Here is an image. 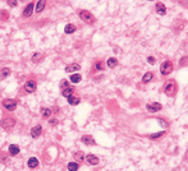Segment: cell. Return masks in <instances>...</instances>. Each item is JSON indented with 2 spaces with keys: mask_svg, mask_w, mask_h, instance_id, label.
<instances>
[{
  "mask_svg": "<svg viewBox=\"0 0 188 171\" xmlns=\"http://www.w3.org/2000/svg\"><path fill=\"white\" fill-rule=\"evenodd\" d=\"M177 89H178L177 83H175V80H173V79L168 80V82L165 83V86H164V93L166 96H169V97H173V96H175Z\"/></svg>",
  "mask_w": 188,
  "mask_h": 171,
  "instance_id": "1",
  "label": "cell"
},
{
  "mask_svg": "<svg viewBox=\"0 0 188 171\" xmlns=\"http://www.w3.org/2000/svg\"><path fill=\"white\" fill-rule=\"evenodd\" d=\"M173 70H174V65L170 60H165L160 65V73L163 74V75H169Z\"/></svg>",
  "mask_w": 188,
  "mask_h": 171,
  "instance_id": "2",
  "label": "cell"
},
{
  "mask_svg": "<svg viewBox=\"0 0 188 171\" xmlns=\"http://www.w3.org/2000/svg\"><path fill=\"white\" fill-rule=\"evenodd\" d=\"M18 106V101L14 98H5L3 100V107L8 111H14Z\"/></svg>",
  "mask_w": 188,
  "mask_h": 171,
  "instance_id": "3",
  "label": "cell"
},
{
  "mask_svg": "<svg viewBox=\"0 0 188 171\" xmlns=\"http://www.w3.org/2000/svg\"><path fill=\"white\" fill-rule=\"evenodd\" d=\"M79 17L87 24H93V23H95V21H96L95 17H93V15L88 10H81L79 12Z\"/></svg>",
  "mask_w": 188,
  "mask_h": 171,
  "instance_id": "4",
  "label": "cell"
},
{
  "mask_svg": "<svg viewBox=\"0 0 188 171\" xmlns=\"http://www.w3.org/2000/svg\"><path fill=\"white\" fill-rule=\"evenodd\" d=\"M14 125H15V119L14 118H4V119H1V121H0V127H1L3 129H5V130L12 129Z\"/></svg>",
  "mask_w": 188,
  "mask_h": 171,
  "instance_id": "5",
  "label": "cell"
},
{
  "mask_svg": "<svg viewBox=\"0 0 188 171\" xmlns=\"http://www.w3.org/2000/svg\"><path fill=\"white\" fill-rule=\"evenodd\" d=\"M36 88H37V83L35 79H28L23 86V89L26 91V93H33L36 91Z\"/></svg>",
  "mask_w": 188,
  "mask_h": 171,
  "instance_id": "6",
  "label": "cell"
},
{
  "mask_svg": "<svg viewBox=\"0 0 188 171\" xmlns=\"http://www.w3.org/2000/svg\"><path fill=\"white\" fill-rule=\"evenodd\" d=\"M161 109H163V106H161V104H159V102H151V104L146 105V110L148 112H159V111H161Z\"/></svg>",
  "mask_w": 188,
  "mask_h": 171,
  "instance_id": "7",
  "label": "cell"
},
{
  "mask_svg": "<svg viewBox=\"0 0 188 171\" xmlns=\"http://www.w3.org/2000/svg\"><path fill=\"white\" fill-rule=\"evenodd\" d=\"M42 133V127L41 125H35L33 128L31 129V137L32 138H38Z\"/></svg>",
  "mask_w": 188,
  "mask_h": 171,
  "instance_id": "8",
  "label": "cell"
},
{
  "mask_svg": "<svg viewBox=\"0 0 188 171\" xmlns=\"http://www.w3.org/2000/svg\"><path fill=\"white\" fill-rule=\"evenodd\" d=\"M155 9H156V13L159 15H165V13H166V6H165L164 3L157 1L156 5H155Z\"/></svg>",
  "mask_w": 188,
  "mask_h": 171,
  "instance_id": "9",
  "label": "cell"
},
{
  "mask_svg": "<svg viewBox=\"0 0 188 171\" xmlns=\"http://www.w3.org/2000/svg\"><path fill=\"white\" fill-rule=\"evenodd\" d=\"M81 142L85 143L86 146H96V142L91 135H83V137L81 138Z\"/></svg>",
  "mask_w": 188,
  "mask_h": 171,
  "instance_id": "10",
  "label": "cell"
},
{
  "mask_svg": "<svg viewBox=\"0 0 188 171\" xmlns=\"http://www.w3.org/2000/svg\"><path fill=\"white\" fill-rule=\"evenodd\" d=\"M85 159H86V161H87V163H90V165H92V166H96L97 163L100 162L99 157H96L95 154H87Z\"/></svg>",
  "mask_w": 188,
  "mask_h": 171,
  "instance_id": "11",
  "label": "cell"
},
{
  "mask_svg": "<svg viewBox=\"0 0 188 171\" xmlns=\"http://www.w3.org/2000/svg\"><path fill=\"white\" fill-rule=\"evenodd\" d=\"M77 70H81V65L77 63H73V64H69V65L65 66V72L67 73H74Z\"/></svg>",
  "mask_w": 188,
  "mask_h": 171,
  "instance_id": "12",
  "label": "cell"
},
{
  "mask_svg": "<svg viewBox=\"0 0 188 171\" xmlns=\"http://www.w3.org/2000/svg\"><path fill=\"white\" fill-rule=\"evenodd\" d=\"M33 6H35L33 3H30V4H28L24 8V10H23V17L24 18H28V17H31V15H32V12H33Z\"/></svg>",
  "mask_w": 188,
  "mask_h": 171,
  "instance_id": "13",
  "label": "cell"
},
{
  "mask_svg": "<svg viewBox=\"0 0 188 171\" xmlns=\"http://www.w3.org/2000/svg\"><path fill=\"white\" fill-rule=\"evenodd\" d=\"M19 151H21V148H19L18 144H10V146H9L8 152H9L10 156H17V154L19 153Z\"/></svg>",
  "mask_w": 188,
  "mask_h": 171,
  "instance_id": "14",
  "label": "cell"
},
{
  "mask_svg": "<svg viewBox=\"0 0 188 171\" xmlns=\"http://www.w3.org/2000/svg\"><path fill=\"white\" fill-rule=\"evenodd\" d=\"M10 73H12L10 68H3V69L0 70V79H5V78H8V77L10 75Z\"/></svg>",
  "mask_w": 188,
  "mask_h": 171,
  "instance_id": "15",
  "label": "cell"
},
{
  "mask_svg": "<svg viewBox=\"0 0 188 171\" xmlns=\"http://www.w3.org/2000/svg\"><path fill=\"white\" fill-rule=\"evenodd\" d=\"M27 166L30 167V169H36L38 166V160L36 157H31V159L27 161Z\"/></svg>",
  "mask_w": 188,
  "mask_h": 171,
  "instance_id": "16",
  "label": "cell"
},
{
  "mask_svg": "<svg viewBox=\"0 0 188 171\" xmlns=\"http://www.w3.org/2000/svg\"><path fill=\"white\" fill-rule=\"evenodd\" d=\"M152 78H154V73L152 72H147V73H145L143 74V77H142V83H148V82H151Z\"/></svg>",
  "mask_w": 188,
  "mask_h": 171,
  "instance_id": "17",
  "label": "cell"
},
{
  "mask_svg": "<svg viewBox=\"0 0 188 171\" xmlns=\"http://www.w3.org/2000/svg\"><path fill=\"white\" fill-rule=\"evenodd\" d=\"M79 102H81V98H79V97H76V96H73V95L68 97V104L72 105V106L79 105Z\"/></svg>",
  "mask_w": 188,
  "mask_h": 171,
  "instance_id": "18",
  "label": "cell"
},
{
  "mask_svg": "<svg viewBox=\"0 0 188 171\" xmlns=\"http://www.w3.org/2000/svg\"><path fill=\"white\" fill-rule=\"evenodd\" d=\"M73 157H74V160H76V162H83V160H85V154H83V152H81V151L74 152Z\"/></svg>",
  "mask_w": 188,
  "mask_h": 171,
  "instance_id": "19",
  "label": "cell"
},
{
  "mask_svg": "<svg viewBox=\"0 0 188 171\" xmlns=\"http://www.w3.org/2000/svg\"><path fill=\"white\" fill-rule=\"evenodd\" d=\"M45 6H46V1L45 0H40V1H37V4H36V13H41L45 9Z\"/></svg>",
  "mask_w": 188,
  "mask_h": 171,
  "instance_id": "20",
  "label": "cell"
},
{
  "mask_svg": "<svg viewBox=\"0 0 188 171\" xmlns=\"http://www.w3.org/2000/svg\"><path fill=\"white\" fill-rule=\"evenodd\" d=\"M106 65L109 68H115L118 65V59H116V57H109V59L106 60Z\"/></svg>",
  "mask_w": 188,
  "mask_h": 171,
  "instance_id": "21",
  "label": "cell"
},
{
  "mask_svg": "<svg viewBox=\"0 0 188 171\" xmlns=\"http://www.w3.org/2000/svg\"><path fill=\"white\" fill-rule=\"evenodd\" d=\"M77 30V27L74 24H67L65 27H64V32H65L67 35H69V33H74Z\"/></svg>",
  "mask_w": 188,
  "mask_h": 171,
  "instance_id": "22",
  "label": "cell"
},
{
  "mask_svg": "<svg viewBox=\"0 0 188 171\" xmlns=\"http://www.w3.org/2000/svg\"><path fill=\"white\" fill-rule=\"evenodd\" d=\"M73 92H74V88L73 87H68V88H65V89H63L61 91V95L64 96V97H69V96H72L73 95Z\"/></svg>",
  "mask_w": 188,
  "mask_h": 171,
  "instance_id": "23",
  "label": "cell"
},
{
  "mask_svg": "<svg viewBox=\"0 0 188 171\" xmlns=\"http://www.w3.org/2000/svg\"><path fill=\"white\" fill-rule=\"evenodd\" d=\"M51 109H47V107H44L42 110H41V116H42L44 119H49L51 116Z\"/></svg>",
  "mask_w": 188,
  "mask_h": 171,
  "instance_id": "24",
  "label": "cell"
},
{
  "mask_svg": "<svg viewBox=\"0 0 188 171\" xmlns=\"http://www.w3.org/2000/svg\"><path fill=\"white\" fill-rule=\"evenodd\" d=\"M69 80L72 83H79L81 80H82V77H81V74L76 73V74H72V75H70V79Z\"/></svg>",
  "mask_w": 188,
  "mask_h": 171,
  "instance_id": "25",
  "label": "cell"
},
{
  "mask_svg": "<svg viewBox=\"0 0 188 171\" xmlns=\"http://www.w3.org/2000/svg\"><path fill=\"white\" fill-rule=\"evenodd\" d=\"M41 59H42V54L41 53H35L31 57V60L33 61V63H38V61H41Z\"/></svg>",
  "mask_w": 188,
  "mask_h": 171,
  "instance_id": "26",
  "label": "cell"
},
{
  "mask_svg": "<svg viewBox=\"0 0 188 171\" xmlns=\"http://www.w3.org/2000/svg\"><path fill=\"white\" fill-rule=\"evenodd\" d=\"M78 169H79L78 162H69L68 163V170L69 171H77Z\"/></svg>",
  "mask_w": 188,
  "mask_h": 171,
  "instance_id": "27",
  "label": "cell"
},
{
  "mask_svg": "<svg viewBox=\"0 0 188 171\" xmlns=\"http://www.w3.org/2000/svg\"><path fill=\"white\" fill-rule=\"evenodd\" d=\"M93 69H95L96 72H99V70H104V63L102 61H96L95 65H93Z\"/></svg>",
  "mask_w": 188,
  "mask_h": 171,
  "instance_id": "28",
  "label": "cell"
},
{
  "mask_svg": "<svg viewBox=\"0 0 188 171\" xmlns=\"http://www.w3.org/2000/svg\"><path fill=\"white\" fill-rule=\"evenodd\" d=\"M59 87H60L61 89H65V88H68V87H69V80H67V79H61V82H60Z\"/></svg>",
  "mask_w": 188,
  "mask_h": 171,
  "instance_id": "29",
  "label": "cell"
},
{
  "mask_svg": "<svg viewBox=\"0 0 188 171\" xmlns=\"http://www.w3.org/2000/svg\"><path fill=\"white\" fill-rule=\"evenodd\" d=\"M163 135H165V132H159V133L151 134V135H150V138H151V139H157V138L163 137Z\"/></svg>",
  "mask_w": 188,
  "mask_h": 171,
  "instance_id": "30",
  "label": "cell"
},
{
  "mask_svg": "<svg viewBox=\"0 0 188 171\" xmlns=\"http://www.w3.org/2000/svg\"><path fill=\"white\" fill-rule=\"evenodd\" d=\"M147 63L151 64V65H154V64L156 63V59H155L154 56H148V57H147Z\"/></svg>",
  "mask_w": 188,
  "mask_h": 171,
  "instance_id": "31",
  "label": "cell"
},
{
  "mask_svg": "<svg viewBox=\"0 0 188 171\" xmlns=\"http://www.w3.org/2000/svg\"><path fill=\"white\" fill-rule=\"evenodd\" d=\"M8 5L12 6V8H14V6L18 5V3H17V1H8Z\"/></svg>",
  "mask_w": 188,
  "mask_h": 171,
  "instance_id": "32",
  "label": "cell"
},
{
  "mask_svg": "<svg viewBox=\"0 0 188 171\" xmlns=\"http://www.w3.org/2000/svg\"><path fill=\"white\" fill-rule=\"evenodd\" d=\"M56 123H58L56 119H53V120H50V124H51V125H55V124H56Z\"/></svg>",
  "mask_w": 188,
  "mask_h": 171,
  "instance_id": "33",
  "label": "cell"
}]
</instances>
